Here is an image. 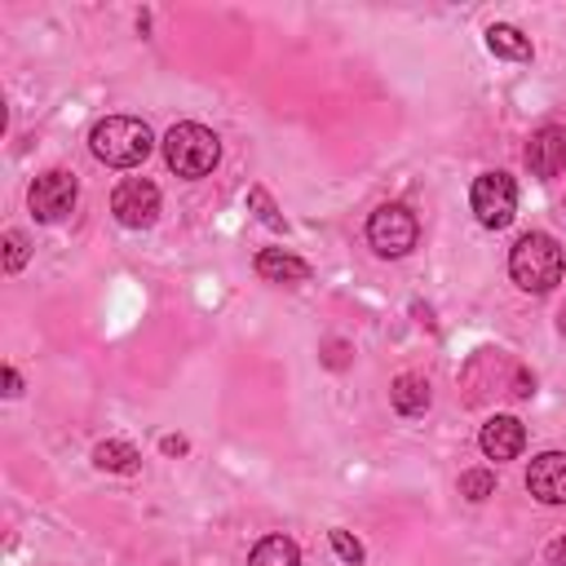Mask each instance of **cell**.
Masks as SVG:
<instances>
[{
	"instance_id": "3",
	"label": "cell",
	"mask_w": 566,
	"mask_h": 566,
	"mask_svg": "<svg viewBox=\"0 0 566 566\" xmlns=\"http://www.w3.org/2000/svg\"><path fill=\"white\" fill-rule=\"evenodd\" d=\"M164 159H168V168H172L177 177H203V172L217 168L221 142H217L212 128L186 119V124H172V128L164 133Z\"/></svg>"
},
{
	"instance_id": "8",
	"label": "cell",
	"mask_w": 566,
	"mask_h": 566,
	"mask_svg": "<svg viewBox=\"0 0 566 566\" xmlns=\"http://www.w3.org/2000/svg\"><path fill=\"white\" fill-rule=\"evenodd\" d=\"M526 168H531V177H539V181L557 177V172L566 168V128H557V124L535 128L531 142H526Z\"/></svg>"
},
{
	"instance_id": "5",
	"label": "cell",
	"mask_w": 566,
	"mask_h": 566,
	"mask_svg": "<svg viewBox=\"0 0 566 566\" xmlns=\"http://www.w3.org/2000/svg\"><path fill=\"white\" fill-rule=\"evenodd\" d=\"M469 203H473V217L486 226V230H504L513 217H517V186L509 172H482L469 190Z\"/></svg>"
},
{
	"instance_id": "15",
	"label": "cell",
	"mask_w": 566,
	"mask_h": 566,
	"mask_svg": "<svg viewBox=\"0 0 566 566\" xmlns=\"http://www.w3.org/2000/svg\"><path fill=\"white\" fill-rule=\"evenodd\" d=\"M248 566H301V553L287 535H265L252 553H248Z\"/></svg>"
},
{
	"instance_id": "7",
	"label": "cell",
	"mask_w": 566,
	"mask_h": 566,
	"mask_svg": "<svg viewBox=\"0 0 566 566\" xmlns=\"http://www.w3.org/2000/svg\"><path fill=\"white\" fill-rule=\"evenodd\" d=\"M111 212H115V221L128 226V230H146V226H155V217H159V186L146 181V177H128V181H119L115 195H111Z\"/></svg>"
},
{
	"instance_id": "14",
	"label": "cell",
	"mask_w": 566,
	"mask_h": 566,
	"mask_svg": "<svg viewBox=\"0 0 566 566\" xmlns=\"http://www.w3.org/2000/svg\"><path fill=\"white\" fill-rule=\"evenodd\" d=\"M93 464L106 469V473H137L142 469V455H137V447H128L119 438H106V442L93 447Z\"/></svg>"
},
{
	"instance_id": "23",
	"label": "cell",
	"mask_w": 566,
	"mask_h": 566,
	"mask_svg": "<svg viewBox=\"0 0 566 566\" xmlns=\"http://www.w3.org/2000/svg\"><path fill=\"white\" fill-rule=\"evenodd\" d=\"M557 332H562V340H566V305H562V314H557Z\"/></svg>"
},
{
	"instance_id": "22",
	"label": "cell",
	"mask_w": 566,
	"mask_h": 566,
	"mask_svg": "<svg viewBox=\"0 0 566 566\" xmlns=\"http://www.w3.org/2000/svg\"><path fill=\"white\" fill-rule=\"evenodd\" d=\"M159 447H164V451H168V455H181V451H186V442H181V438H164V442H159Z\"/></svg>"
},
{
	"instance_id": "10",
	"label": "cell",
	"mask_w": 566,
	"mask_h": 566,
	"mask_svg": "<svg viewBox=\"0 0 566 566\" xmlns=\"http://www.w3.org/2000/svg\"><path fill=\"white\" fill-rule=\"evenodd\" d=\"M478 447L486 460H513L526 447V424L517 416H491L478 433Z\"/></svg>"
},
{
	"instance_id": "13",
	"label": "cell",
	"mask_w": 566,
	"mask_h": 566,
	"mask_svg": "<svg viewBox=\"0 0 566 566\" xmlns=\"http://www.w3.org/2000/svg\"><path fill=\"white\" fill-rule=\"evenodd\" d=\"M486 49L495 57H509V62H531V40L513 22H491L486 27Z\"/></svg>"
},
{
	"instance_id": "21",
	"label": "cell",
	"mask_w": 566,
	"mask_h": 566,
	"mask_svg": "<svg viewBox=\"0 0 566 566\" xmlns=\"http://www.w3.org/2000/svg\"><path fill=\"white\" fill-rule=\"evenodd\" d=\"M4 394H9V398H18V394H22V376H18L13 367H4Z\"/></svg>"
},
{
	"instance_id": "6",
	"label": "cell",
	"mask_w": 566,
	"mask_h": 566,
	"mask_svg": "<svg viewBox=\"0 0 566 566\" xmlns=\"http://www.w3.org/2000/svg\"><path fill=\"white\" fill-rule=\"evenodd\" d=\"M75 199H80V181H75V172H66V168L40 172V177L31 181V195H27L35 221H62V217H71Z\"/></svg>"
},
{
	"instance_id": "16",
	"label": "cell",
	"mask_w": 566,
	"mask_h": 566,
	"mask_svg": "<svg viewBox=\"0 0 566 566\" xmlns=\"http://www.w3.org/2000/svg\"><path fill=\"white\" fill-rule=\"evenodd\" d=\"M460 495L473 500V504H482L486 495H495V473H491V469H469V473H460Z\"/></svg>"
},
{
	"instance_id": "1",
	"label": "cell",
	"mask_w": 566,
	"mask_h": 566,
	"mask_svg": "<svg viewBox=\"0 0 566 566\" xmlns=\"http://www.w3.org/2000/svg\"><path fill=\"white\" fill-rule=\"evenodd\" d=\"M562 270H566V261H562V248H557L553 234L531 230L509 252V274H513V283L522 292H535V296L539 292H553L562 283Z\"/></svg>"
},
{
	"instance_id": "17",
	"label": "cell",
	"mask_w": 566,
	"mask_h": 566,
	"mask_svg": "<svg viewBox=\"0 0 566 566\" xmlns=\"http://www.w3.org/2000/svg\"><path fill=\"white\" fill-rule=\"evenodd\" d=\"M27 256H31L27 234H22V230H9V234H4V274H18V270L27 265Z\"/></svg>"
},
{
	"instance_id": "2",
	"label": "cell",
	"mask_w": 566,
	"mask_h": 566,
	"mask_svg": "<svg viewBox=\"0 0 566 566\" xmlns=\"http://www.w3.org/2000/svg\"><path fill=\"white\" fill-rule=\"evenodd\" d=\"M88 146L106 168H133L150 155L155 137H150L146 119H137V115H106V119L93 124Z\"/></svg>"
},
{
	"instance_id": "19",
	"label": "cell",
	"mask_w": 566,
	"mask_h": 566,
	"mask_svg": "<svg viewBox=\"0 0 566 566\" xmlns=\"http://www.w3.org/2000/svg\"><path fill=\"white\" fill-rule=\"evenodd\" d=\"M332 548H336V557H340L345 566H363V544H358L349 531H332Z\"/></svg>"
},
{
	"instance_id": "18",
	"label": "cell",
	"mask_w": 566,
	"mask_h": 566,
	"mask_svg": "<svg viewBox=\"0 0 566 566\" xmlns=\"http://www.w3.org/2000/svg\"><path fill=\"white\" fill-rule=\"evenodd\" d=\"M248 203L256 208V217H261V221H265L270 230H283V217H279V208H274V199H270V195H265L261 186H252V190H248Z\"/></svg>"
},
{
	"instance_id": "12",
	"label": "cell",
	"mask_w": 566,
	"mask_h": 566,
	"mask_svg": "<svg viewBox=\"0 0 566 566\" xmlns=\"http://www.w3.org/2000/svg\"><path fill=\"white\" fill-rule=\"evenodd\" d=\"M389 402H394L398 416H420V411L429 407V380L416 376V371L394 376V385H389Z\"/></svg>"
},
{
	"instance_id": "9",
	"label": "cell",
	"mask_w": 566,
	"mask_h": 566,
	"mask_svg": "<svg viewBox=\"0 0 566 566\" xmlns=\"http://www.w3.org/2000/svg\"><path fill=\"white\" fill-rule=\"evenodd\" d=\"M526 491L539 504H566V451H539L526 469Z\"/></svg>"
},
{
	"instance_id": "11",
	"label": "cell",
	"mask_w": 566,
	"mask_h": 566,
	"mask_svg": "<svg viewBox=\"0 0 566 566\" xmlns=\"http://www.w3.org/2000/svg\"><path fill=\"white\" fill-rule=\"evenodd\" d=\"M252 265H256V274L265 283H305L310 279V265L287 248H261Z\"/></svg>"
},
{
	"instance_id": "4",
	"label": "cell",
	"mask_w": 566,
	"mask_h": 566,
	"mask_svg": "<svg viewBox=\"0 0 566 566\" xmlns=\"http://www.w3.org/2000/svg\"><path fill=\"white\" fill-rule=\"evenodd\" d=\"M420 239V221L407 203H380L371 217H367V243L380 252V256H407Z\"/></svg>"
},
{
	"instance_id": "20",
	"label": "cell",
	"mask_w": 566,
	"mask_h": 566,
	"mask_svg": "<svg viewBox=\"0 0 566 566\" xmlns=\"http://www.w3.org/2000/svg\"><path fill=\"white\" fill-rule=\"evenodd\" d=\"M544 557H548V566H566V535H562V539H553V544L544 548Z\"/></svg>"
}]
</instances>
